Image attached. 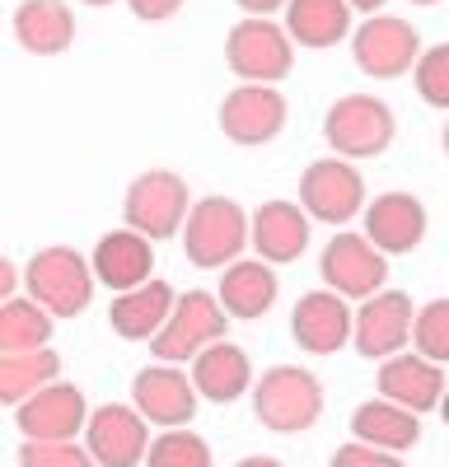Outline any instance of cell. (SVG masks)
Returning <instances> with one entry per match:
<instances>
[{
    "label": "cell",
    "instance_id": "cell-1",
    "mask_svg": "<svg viewBox=\"0 0 449 467\" xmlns=\"http://www.w3.org/2000/svg\"><path fill=\"white\" fill-rule=\"evenodd\" d=\"M253 244V215L235 197H202L183 224V253L202 271H224Z\"/></svg>",
    "mask_w": 449,
    "mask_h": 467
},
{
    "label": "cell",
    "instance_id": "cell-2",
    "mask_svg": "<svg viewBox=\"0 0 449 467\" xmlns=\"http://www.w3.org/2000/svg\"><path fill=\"white\" fill-rule=\"evenodd\" d=\"M94 285H99L94 262L66 244L37 248L24 262V295H33L43 308H52L57 318H80L94 299Z\"/></svg>",
    "mask_w": 449,
    "mask_h": 467
},
{
    "label": "cell",
    "instance_id": "cell-3",
    "mask_svg": "<svg viewBox=\"0 0 449 467\" xmlns=\"http://www.w3.org/2000/svg\"><path fill=\"white\" fill-rule=\"evenodd\" d=\"M253 411L277 435H299L323 416V383L299 365H272L253 383Z\"/></svg>",
    "mask_w": 449,
    "mask_h": 467
},
{
    "label": "cell",
    "instance_id": "cell-4",
    "mask_svg": "<svg viewBox=\"0 0 449 467\" xmlns=\"http://www.w3.org/2000/svg\"><path fill=\"white\" fill-rule=\"evenodd\" d=\"M224 66L244 85H281L295 66V37L277 19L244 15L224 37Z\"/></svg>",
    "mask_w": 449,
    "mask_h": 467
},
{
    "label": "cell",
    "instance_id": "cell-5",
    "mask_svg": "<svg viewBox=\"0 0 449 467\" xmlns=\"http://www.w3.org/2000/svg\"><path fill=\"white\" fill-rule=\"evenodd\" d=\"M393 108L374 94H342L323 117V140L337 160H374L393 145Z\"/></svg>",
    "mask_w": 449,
    "mask_h": 467
},
{
    "label": "cell",
    "instance_id": "cell-6",
    "mask_svg": "<svg viewBox=\"0 0 449 467\" xmlns=\"http://www.w3.org/2000/svg\"><path fill=\"white\" fill-rule=\"evenodd\" d=\"M230 314H224L220 295L211 290H183L173 304V318L164 323V332L150 341V356L160 365H193L211 341H224Z\"/></svg>",
    "mask_w": 449,
    "mask_h": 467
},
{
    "label": "cell",
    "instance_id": "cell-7",
    "mask_svg": "<svg viewBox=\"0 0 449 467\" xmlns=\"http://www.w3.org/2000/svg\"><path fill=\"white\" fill-rule=\"evenodd\" d=\"M193 215V192L173 169H145L122 197V220L145 239H173Z\"/></svg>",
    "mask_w": 449,
    "mask_h": 467
},
{
    "label": "cell",
    "instance_id": "cell-8",
    "mask_svg": "<svg viewBox=\"0 0 449 467\" xmlns=\"http://www.w3.org/2000/svg\"><path fill=\"white\" fill-rule=\"evenodd\" d=\"M351 57H356V70L370 75V80H398V75L417 70L422 37L398 15H370L351 33Z\"/></svg>",
    "mask_w": 449,
    "mask_h": 467
},
{
    "label": "cell",
    "instance_id": "cell-9",
    "mask_svg": "<svg viewBox=\"0 0 449 467\" xmlns=\"http://www.w3.org/2000/svg\"><path fill=\"white\" fill-rule=\"evenodd\" d=\"M299 206L309 211V220L323 224H351L356 215H365V178L351 160H314L299 173Z\"/></svg>",
    "mask_w": 449,
    "mask_h": 467
},
{
    "label": "cell",
    "instance_id": "cell-10",
    "mask_svg": "<svg viewBox=\"0 0 449 467\" xmlns=\"http://www.w3.org/2000/svg\"><path fill=\"white\" fill-rule=\"evenodd\" d=\"M290 103L277 85H235L220 99V136L230 145H267L286 131Z\"/></svg>",
    "mask_w": 449,
    "mask_h": 467
},
{
    "label": "cell",
    "instance_id": "cell-11",
    "mask_svg": "<svg viewBox=\"0 0 449 467\" xmlns=\"http://www.w3.org/2000/svg\"><path fill=\"white\" fill-rule=\"evenodd\" d=\"M318 276L328 290L347 295V299H370L380 295L389 281V257L374 248L365 234H332L323 257H318Z\"/></svg>",
    "mask_w": 449,
    "mask_h": 467
},
{
    "label": "cell",
    "instance_id": "cell-12",
    "mask_svg": "<svg viewBox=\"0 0 449 467\" xmlns=\"http://www.w3.org/2000/svg\"><path fill=\"white\" fill-rule=\"evenodd\" d=\"M290 337H295V346H305L309 356H337V350L356 337L351 299L328 290V285L299 295L295 308H290Z\"/></svg>",
    "mask_w": 449,
    "mask_h": 467
},
{
    "label": "cell",
    "instance_id": "cell-13",
    "mask_svg": "<svg viewBox=\"0 0 449 467\" xmlns=\"http://www.w3.org/2000/svg\"><path fill=\"white\" fill-rule=\"evenodd\" d=\"M412 323H417V304L402 290H380L360 299L356 308V350L365 360H389L412 346Z\"/></svg>",
    "mask_w": 449,
    "mask_h": 467
},
{
    "label": "cell",
    "instance_id": "cell-14",
    "mask_svg": "<svg viewBox=\"0 0 449 467\" xmlns=\"http://www.w3.org/2000/svg\"><path fill=\"white\" fill-rule=\"evenodd\" d=\"M85 444L99 467H136L150 453V420L131 402H103L89 411Z\"/></svg>",
    "mask_w": 449,
    "mask_h": 467
},
{
    "label": "cell",
    "instance_id": "cell-15",
    "mask_svg": "<svg viewBox=\"0 0 449 467\" xmlns=\"http://www.w3.org/2000/svg\"><path fill=\"white\" fill-rule=\"evenodd\" d=\"M197 383L193 374H183V365H150L131 379V407L160 425V431H173V425H187L197 416Z\"/></svg>",
    "mask_w": 449,
    "mask_h": 467
},
{
    "label": "cell",
    "instance_id": "cell-16",
    "mask_svg": "<svg viewBox=\"0 0 449 467\" xmlns=\"http://www.w3.org/2000/svg\"><path fill=\"white\" fill-rule=\"evenodd\" d=\"M15 425L24 440H75L89 425V402L75 383H47L43 393L15 407Z\"/></svg>",
    "mask_w": 449,
    "mask_h": 467
},
{
    "label": "cell",
    "instance_id": "cell-17",
    "mask_svg": "<svg viewBox=\"0 0 449 467\" xmlns=\"http://www.w3.org/2000/svg\"><path fill=\"white\" fill-rule=\"evenodd\" d=\"M374 383H380V398L426 416L444 398V365L426 360L422 350H398V356L380 360V379Z\"/></svg>",
    "mask_w": 449,
    "mask_h": 467
},
{
    "label": "cell",
    "instance_id": "cell-18",
    "mask_svg": "<svg viewBox=\"0 0 449 467\" xmlns=\"http://www.w3.org/2000/svg\"><path fill=\"white\" fill-rule=\"evenodd\" d=\"M89 262H94L99 285L118 290V295H122V290H136V285H145V281H155V276H150V271H155V239L136 234L131 224L108 229L103 239L94 244Z\"/></svg>",
    "mask_w": 449,
    "mask_h": 467
},
{
    "label": "cell",
    "instance_id": "cell-19",
    "mask_svg": "<svg viewBox=\"0 0 449 467\" xmlns=\"http://www.w3.org/2000/svg\"><path fill=\"white\" fill-rule=\"evenodd\" d=\"M365 239L384 257H402L426 239V206L412 192H384L365 206Z\"/></svg>",
    "mask_w": 449,
    "mask_h": 467
},
{
    "label": "cell",
    "instance_id": "cell-20",
    "mask_svg": "<svg viewBox=\"0 0 449 467\" xmlns=\"http://www.w3.org/2000/svg\"><path fill=\"white\" fill-rule=\"evenodd\" d=\"M309 248V211L299 202H262L253 211V253L272 266L305 257Z\"/></svg>",
    "mask_w": 449,
    "mask_h": 467
},
{
    "label": "cell",
    "instance_id": "cell-21",
    "mask_svg": "<svg viewBox=\"0 0 449 467\" xmlns=\"http://www.w3.org/2000/svg\"><path fill=\"white\" fill-rule=\"evenodd\" d=\"M173 304H178L173 285L155 276V281H145L136 290H122L118 299H112L108 323H112V332H118L122 341H145L150 346L164 332V323L173 318Z\"/></svg>",
    "mask_w": 449,
    "mask_h": 467
},
{
    "label": "cell",
    "instance_id": "cell-22",
    "mask_svg": "<svg viewBox=\"0 0 449 467\" xmlns=\"http://www.w3.org/2000/svg\"><path fill=\"white\" fill-rule=\"evenodd\" d=\"M193 383H197V393L215 407H230L239 402L244 393H253V360H248V350L244 346H230V341H211L202 356L193 360Z\"/></svg>",
    "mask_w": 449,
    "mask_h": 467
},
{
    "label": "cell",
    "instance_id": "cell-23",
    "mask_svg": "<svg viewBox=\"0 0 449 467\" xmlns=\"http://www.w3.org/2000/svg\"><path fill=\"white\" fill-rule=\"evenodd\" d=\"M277 295H281V281H277L272 262H262V257H239L220 271V304L230 318H244V323L267 318Z\"/></svg>",
    "mask_w": 449,
    "mask_h": 467
},
{
    "label": "cell",
    "instance_id": "cell-24",
    "mask_svg": "<svg viewBox=\"0 0 449 467\" xmlns=\"http://www.w3.org/2000/svg\"><path fill=\"white\" fill-rule=\"evenodd\" d=\"M10 28L28 57H57L75 43V10L66 0H19Z\"/></svg>",
    "mask_w": 449,
    "mask_h": 467
},
{
    "label": "cell",
    "instance_id": "cell-25",
    "mask_svg": "<svg viewBox=\"0 0 449 467\" xmlns=\"http://www.w3.org/2000/svg\"><path fill=\"white\" fill-rule=\"evenodd\" d=\"M351 440L389 449V453H407L412 444L422 440V416L389 402V398H370V402H360L351 411Z\"/></svg>",
    "mask_w": 449,
    "mask_h": 467
},
{
    "label": "cell",
    "instance_id": "cell-26",
    "mask_svg": "<svg viewBox=\"0 0 449 467\" xmlns=\"http://www.w3.org/2000/svg\"><path fill=\"white\" fill-rule=\"evenodd\" d=\"M351 5L347 0H290L286 5V33L295 37V47H314V52H323V47H337L342 37H351L356 28H351Z\"/></svg>",
    "mask_w": 449,
    "mask_h": 467
},
{
    "label": "cell",
    "instance_id": "cell-27",
    "mask_svg": "<svg viewBox=\"0 0 449 467\" xmlns=\"http://www.w3.org/2000/svg\"><path fill=\"white\" fill-rule=\"evenodd\" d=\"M57 314L43 308L33 295H15L0 299V356H15V350H43L52 341Z\"/></svg>",
    "mask_w": 449,
    "mask_h": 467
},
{
    "label": "cell",
    "instance_id": "cell-28",
    "mask_svg": "<svg viewBox=\"0 0 449 467\" xmlns=\"http://www.w3.org/2000/svg\"><path fill=\"white\" fill-rule=\"evenodd\" d=\"M61 379V356L52 346L43 350H15V356H0V398L15 411L19 402H28L33 393H43L47 383Z\"/></svg>",
    "mask_w": 449,
    "mask_h": 467
},
{
    "label": "cell",
    "instance_id": "cell-29",
    "mask_svg": "<svg viewBox=\"0 0 449 467\" xmlns=\"http://www.w3.org/2000/svg\"><path fill=\"white\" fill-rule=\"evenodd\" d=\"M145 467H215V458H211V444L197 431L173 425V431H160L150 440Z\"/></svg>",
    "mask_w": 449,
    "mask_h": 467
},
{
    "label": "cell",
    "instance_id": "cell-30",
    "mask_svg": "<svg viewBox=\"0 0 449 467\" xmlns=\"http://www.w3.org/2000/svg\"><path fill=\"white\" fill-rule=\"evenodd\" d=\"M412 350H422V356L435 360V365H449V299H431V304L417 308Z\"/></svg>",
    "mask_w": 449,
    "mask_h": 467
},
{
    "label": "cell",
    "instance_id": "cell-31",
    "mask_svg": "<svg viewBox=\"0 0 449 467\" xmlns=\"http://www.w3.org/2000/svg\"><path fill=\"white\" fill-rule=\"evenodd\" d=\"M19 467H99V458L89 453V444L75 440H24Z\"/></svg>",
    "mask_w": 449,
    "mask_h": 467
},
{
    "label": "cell",
    "instance_id": "cell-32",
    "mask_svg": "<svg viewBox=\"0 0 449 467\" xmlns=\"http://www.w3.org/2000/svg\"><path fill=\"white\" fill-rule=\"evenodd\" d=\"M412 85H417L422 103H431V108L449 112V43H440V47H426V52H422L417 70H412Z\"/></svg>",
    "mask_w": 449,
    "mask_h": 467
},
{
    "label": "cell",
    "instance_id": "cell-33",
    "mask_svg": "<svg viewBox=\"0 0 449 467\" xmlns=\"http://www.w3.org/2000/svg\"><path fill=\"white\" fill-rule=\"evenodd\" d=\"M332 467H407V462L398 453H389V449H374V444L351 440V444H342L332 453Z\"/></svg>",
    "mask_w": 449,
    "mask_h": 467
},
{
    "label": "cell",
    "instance_id": "cell-34",
    "mask_svg": "<svg viewBox=\"0 0 449 467\" xmlns=\"http://www.w3.org/2000/svg\"><path fill=\"white\" fill-rule=\"evenodd\" d=\"M127 5L141 24H164V19H173L183 10V0H127Z\"/></svg>",
    "mask_w": 449,
    "mask_h": 467
},
{
    "label": "cell",
    "instance_id": "cell-35",
    "mask_svg": "<svg viewBox=\"0 0 449 467\" xmlns=\"http://www.w3.org/2000/svg\"><path fill=\"white\" fill-rule=\"evenodd\" d=\"M19 285H24V266L5 257V262H0V299H15Z\"/></svg>",
    "mask_w": 449,
    "mask_h": 467
},
{
    "label": "cell",
    "instance_id": "cell-36",
    "mask_svg": "<svg viewBox=\"0 0 449 467\" xmlns=\"http://www.w3.org/2000/svg\"><path fill=\"white\" fill-rule=\"evenodd\" d=\"M239 10H248V15H257V19H272L277 10H286L290 0H235Z\"/></svg>",
    "mask_w": 449,
    "mask_h": 467
},
{
    "label": "cell",
    "instance_id": "cell-37",
    "mask_svg": "<svg viewBox=\"0 0 449 467\" xmlns=\"http://www.w3.org/2000/svg\"><path fill=\"white\" fill-rule=\"evenodd\" d=\"M235 467H286L281 458H267V453H257V458H239Z\"/></svg>",
    "mask_w": 449,
    "mask_h": 467
},
{
    "label": "cell",
    "instance_id": "cell-38",
    "mask_svg": "<svg viewBox=\"0 0 449 467\" xmlns=\"http://www.w3.org/2000/svg\"><path fill=\"white\" fill-rule=\"evenodd\" d=\"M347 5H351V10H365V19H370L374 10H384L389 0H347Z\"/></svg>",
    "mask_w": 449,
    "mask_h": 467
},
{
    "label": "cell",
    "instance_id": "cell-39",
    "mask_svg": "<svg viewBox=\"0 0 449 467\" xmlns=\"http://www.w3.org/2000/svg\"><path fill=\"white\" fill-rule=\"evenodd\" d=\"M440 416H444V425H449V388H444V398H440Z\"/></svg>",
    "mask_w": 449,
    "mask_h": 467
},
{
    "label": "cell",
    "instance_id": "cell-40",
    "mask_svg": "<svg viewBox=\"0 0 449 467\" xmlns=\"http://www.w3.org/2000/svg\"><path fill=\"white\" fill-rule=\"evenodd\" d=\"M440 145H444V154H449V122H444V131H440Z\"/></svg>",
    "mask_w": 449,
    "mask_h": 467
},
{
    "label": "cell",
    "instance_id": "cell-41",
    "mask_svg": "<svg viewBox=\"0 0 449 467\" xmlns=\"http://www.w3.org/2000/svg\"><path fill=\"white\" fill-rule=\"evenodd\" d=\"M407 5H440V0H407Z\"/></svg>",
    "mask_w": 449,
    "mask_h": 467
},
{
    "label": "cell",
    "instance_id": "cell-42",
    "mask_svg": "<svg viewBox=\"0 0 449 467\" xmlns=\"http://www.w3.org/2000/svg\"><path fill=\"white\" fill-rule=\"evenodd\" d=\"M80 5H112V0H80Z\"/></svg>",
    "mask_w": 449,
    "mask_h": 467
}]
</instances>
